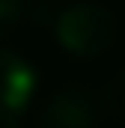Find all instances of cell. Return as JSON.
Returning a JSON list of instances; mask_svg holds the SVG:
<instances>
[{"label": "cell", "instance_id": "1", "mask_svg": "<svg viewBox=\"0 0 125 128\" xmlns=\"http://www.w3.org/2000/svg\"><path fill=\"white\" fill-rule=\"evenodd\" d=\"M116 15L101 3H72L66 6L54 24V36L60 48L72 57H101L116 42Z\"/></svg>", "mask_w": 125, "mask_h": 128}, {"label": "cell", "instance_id": "4", "mask_svg": "<svg viewBox=\"0 0 125 128\" xmlns=\"http://www.w3.org/2000/svg\"><path fill=\"white\" fill-rule=\"evenodd\" d=\"M107 104L119 119H125V68H119L107 84Z\"/></svg>", "mask_w": 125, "mask_h": 128}, {"label": "cell", "instance_id": "3", "mask_svg": "<svg viewBox=\"0 0 125 128\" xmlns=\"http://www.w3.org/2000/svg\"><path fill=\"white\" fill-rule=\"evenodd\" d=\"M39 119L42 128H92L98 122V104L86 86L68 84L48 98Z\"/></svg>", "mask_w": 125, "mask_h": 128}, {"label": "cell", "instance_id": "2", "mask_svg": "<svg viewBox=\"0 0 125 128\" xmlns=\"http://www.w3.org/2000/svg\"><path fill=\"white\" fill-rule=\"evenodd\" d=\"M36 92V68L21 54L0 51V128H18Z\"/></svg>", "mask_w": 125, "mask_h": 128}, {"label": "cell", "instance_id": "5", "mask_svg": "<svg viewBox=\"0 0 125 128\" xmlns=\"http://www.w3.org/2000/svg\"><path fill=\"white\" fill-rule=\"evenodd\" d=\"M21 18V0H0V36L12 30Z\"/></svg>", "mask_w": 125, "mask_h": 128}]
</instances>
